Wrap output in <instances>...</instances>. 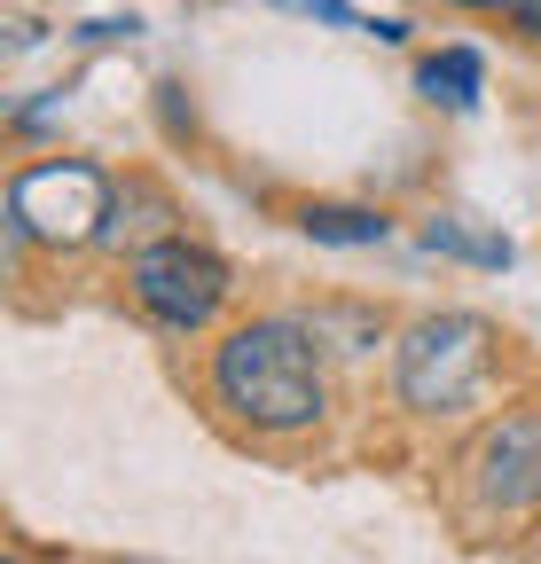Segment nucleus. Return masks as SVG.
<instances>
[{
    "instance_id": "obj_1",
    "label": "nucleus",
    "mask_w": 541,
    "mask_h": 564,
    "mask_svg": "<svg viewBox=\"0 0 541 564\" xmlns=\"http://www.w3.org/2000/svg\"><path fill=\"white\" fill-rule=\"evenodd\" d=\"M213 400L251 423L267 440H291V432H314L329 415V384H322V361H314V329L291 322V314H267V322H244L220 337L213 352Z\"/></svg>"
},
{
    "instance_id": "obj_8",
    "label": "nucleus",
    "mask_w": 541,
    "mask_h": 564,
    "mask_svg": "<svg viewBox=\"0 0 541 564\" xmlns=\"http://www.w3.org/2000/svg\"><path fill=\"white\" fill-rule=\"evenodd\" d=\"M424 251H447V259H470V267H510V236H470L455 220H424Z\"/></svg>"
},
{
    "instance_id": "obj_6",
    "label": "nucleus",
    "mask_w": 541,
    "mask_h": 564,
    "mask_svg": "<svg viewBox=\"0 0 541 564\" xmlns=\"http://www.w3.org/2000/svg\"><path fill=\"white\" fill-rule=\"evenodd\" d=\"M416 79H424V95H432V102L470 110V102H479V87H487V63L470 55V47H440V55L416 70Z\"/></svg>"
},
{
    "instance_id": "obj_7",
    "label": "nucleus",
    "mask_w": 541,
    "mask_h": 564,
    "mask_svg": "<svg viewBox=\"0 0 541 564\" xmlns=\"http://www.w3.org/2000/svg\"><path fill=\"white\" fill-rule=\"evenodd\" d=\"M299 228L314 243H385V212H361V204H306Z\"/></svg>"
},
{
    "instance_id": "obj_11",
    "label": "nucleus",
    "mask_w": 541,
    "mask_h": 564,
    "mask_svg": "<svg viewBox=\"0 0 541 564\" xmlns=\"http://www.w3.org/2000/svg\"><path fill=\"white\" fill-rule=\"evenodd\" d=\"M0 564H32V556H24V549H9V556H0Z\"/></svg>"
},
{
    "instance_id": "obj_12",
    "label": "nucleus",
    "mask_w": 541,
    "mask_h": 564,
    "mask_svg": "<svg viewBox=\"0 0 541 564\" xmlns=\"http://www.w3.org/2000/svg\"><path fill=\"white\" fill-rule=\"evenodd\" d=\"M126 564H150V556H126Z\"/></svg>"
},
{
    "instance_id": "obj_9",
    "label": "nucleus",
    "mask_w": 541,
    "mask_h": 564,
    "mask_svg": "<svg viewBox=\"0 0 541 564\" xmlns=\"http://www.w3.org/2000/svg\"><path fill=\"white\" fill-rule=\"evenodd\" d=\"M470 9H495V17H510V24H526L541 40V0H470Z\"/></svg>"
},
{
    "instance_id": "obj_3",
    "label": "nucleus",
    "mask_w": 541,
    "mask_h": 564,
    "mask_svg": "<svg viewBox=\"0 0 541 564\" xmlns=\"http://www.w3.org/2000/svg\"><path fill=\"white\" fill-rule=\"evenodd\" d=\"M118 212V181L87 158H40L9 181V236L17 243H87L110 236L102 220Z\"/></svg>"
},
{
    "instance_id": "obj_5",
    "label": "nucleus",
    "mask_w": 541,
    "mask_h": 564,
    "mask_svg": "<svg viewBox=\"0 0 541 564\" xmlns=\"http://www.w3.org/2000/svg\"><path fill=\"white\" fill-rule=\"evenodd\" d=\"M470 494L502 518L541 502V408H510L502 423H487V440L470 447Z\"/></svg>"
},
{
    "instance_id": "obj_13",
    "label": "nucleus",
    "mask_w": 541,
    "mask_h": 564,
    "mask_svg": "<svg viewBox=\"0 0 541 564\" xmlns=\"http://www.w3.org/2000/svg\"><path fill=\"white\" fill-rule=\"evenodd\" d=\"M533 510H541V502H533Z\"/></svg>"
},
{
    "instance_id": "obj_10",
    "label": "nucleus",
    "mask_w": 541,
    "mask_h": 564,
    "mask_svg": "<svg viewBox=\"0 0 541 564\" xmlns=\"http://www.w3.org/2000/svg\"><path fill=\"white\" fill-rule=\"evenodd\" d=\"M275 9H306V17H322V24H354L346 0H275Z\"/></svg>"
},
{
    "instance_id": "obj_4",
    "label": "nucleus",
    "mask_w": 541,
    "mask_h": 564,
    "mask_svg": "<svg viewBox=\"0 0 541 564\" xmlns=\"http://www.w3.org/2000/svg\"><path fill=\"white\" fill-rule=\"evenodd\" d=\"M236 291V274L213 243H188V236H158L133 251V299H142L150 322L165 329H205Z\"/></svg>"
},
{
    "instance_id": "obj_2",
    "label": "nucleus",
    "mask_w": 541,
    "mask_h": 564,
    "mask_svg": "<svg viewBox=\"0 0 541 564\" xmlns=\"http://www.w3.org/2000/svg\"><path fill=\"white\" fill-rule=\"evenodd\" d=\"M495 369V329L479 314H424L392 345V392L416 415H455L487 392Z\"/></svg>"
}]
</instances>
